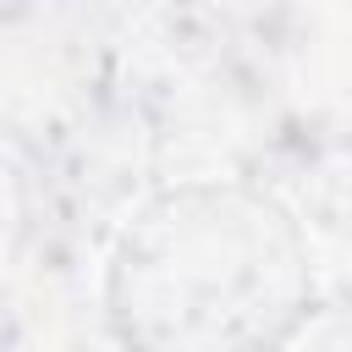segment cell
Masks as SVG:
<instances>
[{
  "label": "cell",
  "instance_id": "cell-1",
  "mask_svg": "<svg viewBox=\"0 0 352 352\" xmlns=\"http://www.w3.org/2000/svg\"><path fill=\"white\" fill-rule=\"evenodd\" d=\"M99 302L121 352H286L319 314V275L280 198L182 182L132 209Z\"/></svg>",
  "mask_w": 352,
  "mask_h": 352
}]
</instances>
